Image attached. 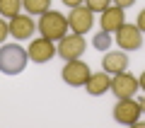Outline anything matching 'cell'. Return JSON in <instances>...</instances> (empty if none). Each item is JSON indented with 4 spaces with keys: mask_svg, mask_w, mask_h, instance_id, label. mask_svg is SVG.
I'll list each match as a JSON object with an SVG mask.
<instances>
[{
    "mask_svg": "<svg viewBox=\"0 0 145 128\" xmlns=\"http://www.w3.org/2000/svg\"><path fill=\"white\" fill-rule=\"evenodd\" d=\"M135 24H138V29H140V31H145V10H140V12H138V22H135Z\"/></svg>",
    "mask_w": 145,
    "mask_h": 128,
    "instance_id": "19",
    "label": "cell"
},
{
    "mask_svg": "<svg viewBox=\"0 0 145 128\" xmlns=\"http://www.w3.org/2000/svg\"><path fill=\"white\" fill-rule=\"evenodd\" d=\"M114 3H116L119 7H131V5L135 3V0H114Z\"/></svg>",
    "mask_w": 145,
    "mask_h": 128,
    "instance_id": "21",
    "label": "cell"
},
{
    "mask_svg": "<svg viewBox=\"0 0 145 128\" xmlns=\"http://www.w3.org/2000/svg\"><path fill=\"white\" fill-rule=\"evenodd\" d=\"M29 53L20 46V44H5L0 46V72L5 75H17L27 68Z\"/></svg>",
    "mask_w": 145,
    "mask_h": 128,
    "instance_id": "1",
    "label": "cell"
},
{
    "mask_svg": "<svg viewBox=\"0 0 145 128\" xmlns=\"http://www.w3.org/2000/svg\"><path fill=\"white\" fill-rule=\"evenodd\" d=\"M138 85H140V89H143V92H145V70L140 72V77H138Z\"/></svg>",
    "mask_w": 145,
    "mask_h": 128,
    "instance_id": "22",
    "label": "cell"
},
{
    "mask_svg": "<svg viewBox=\"0 0 145 128\" xmlns=\"http://www.w3.org/2000/svg\"><path fill=\"white\" fill-rule=\"evenodd\" d=\"M116 44L123 51H138L143 46V31L138 29V24H123L116 31Z\"/></svg>",
    "mask_w": 145,
    "mask_h": 128,
    "instance_id": "9",
    "label": "cell"
},
{
    "mask_svg": "<svg viewBox=\"0 0 145 128\" xmlns=\"http://www.w3.org/2000/svg\"><path fill=\"white\" fill-rule=\"evenodd\" d=\"M22 7L29 15H44L46 10H51V0H22Z\"/></svg>",
    "mask_w": 145,
    "mask_h": 128,
    "instance_id": "14",
    "label": "cell"
},
{
    "mask_svg": "<svg viewBox=\"0 0 145 128\" xmlns=\"http://www.w3.org/2000/svg\"><path fill=\"white\" fill-rule=\"evenodd\" d=\"M58 56L63 58V61H75V58H80L85 53V48H87V44H85L82 34H65L61 41H58Z\"/></svg>",
    "mask_w": 145,
    "mask_h": 128,
    "instance_id": "5",
    "label": "cell"
},
{
    "mask_svg": "<svg viewBox=\"0 0 145 128\" xmlns=\"http://www.w3.org/2000/svg\"><path fill=\"white\" fill-rule=\"evenodd\" d=\"M138 104H140V109H143V111H145V94H143V97L138 99Z\"/></svg>",
    "mask_w": 145,
    "mask_h": 128,
    "instance_id": "23",
    "label": "cell"
},
{
    "mask_svg": "<svg viewBox=\"0 0 145 128\" xmlns=\"http://www.w3.org/2000/svg\"><path fill=\"white\" fill-rule=\"evenodd\" d=\"M140 114H143V109H140V104L135 102L133 97L119 99V102L114 104V121L121 123V126H135L138 118H140Z\"/></svg>",
    "mask_w": 145,
    "mask_h": 128,
    "instance_id": "3",
    "label": "cell"
},
{
    "mask_svg": "<svg viewBox=\"0 0 145 128\" xmlns=\"http://www.w3.org/2000/svg\"><path fill=\"white\" fill-rule=\"evenodd\" d=\"M109 3H111V0H87V7L92 12H104L109 7Z\"/></svg>",
    "mask_w": 145,
    "mask_h": 128,
    "instance_id": "17",
    "label": "cell"
},
{
    "mask_svg": "<svg viewBox=\"0 0 145 128\" xmlns=\"http://www.w3.org/2000/svg\"><path fill=\"white\" fill-rule=\"evenodd\" d=\"M135 89H140L138 85V77L131 75V72H116L111 77V92L116 94V99H126V97H133Z\"/></svg>",
    "mask_w": 145,
    "mask_h": 128,
    "instance_id": "6",
    "label": "cell"
},
{
    "mask_svg": "<svg viewBox=\"0 0 145 128\" xmlns=\"http://www.w3.org/2000/svg\"><path fill=\"white\" fill-rule=\"evenodd\" d=\"M92 46L97 48V51H109V46H111V36H109V31H97V34L92 36Z\"/></svg>",
    "mask_w": 145,
    "mask_h": 128,
    "instance_id": "16",
    "label": "cell"
},
{
    "mask_svg": "<svg viewBox=\"0 0 145 128\" xmlns=\"http://www.w3.org/2000/svg\"><path fill=\"white\" fill-rule=\"evenodd\" d=\"M85 0H63V5H68V7H78V5H82Z\"/></svg>",
    "mask_w": 145,
    "mask_h": 128,
    "instance_id": "20",
    "label": "cell"
},
{
    "mask_svg": "<svg viewBox=\"0 0 145 128\" xmlns=\"http://www.w3.org/2000/svg\"><path fill=\"white\" fill-rule=\"evenodd\" d=\"M36 29L41 31V36H46V39H51V41H61L63 36L68 34L70 24H68V17L63 15V12L46 10V12L41 15V20H39V24H36Z\"/></svg>",
    "mask_w": 145,
    "mask_h": 128,
    "instance_id": "2",
    "label": "cell"
},
{
    "mask_svg": "<svg viewBox=\"0 0 145 128\" xmlns=\"http://www.w3.org/2000/svg\"><path fill=\"white\" fill-rule=\"evenodd\" d=\"M63 82L65 85H70V87H85L89 80V65L87 63H82L80 58H75V61H65V68H63Z\"/></svg>",
    "mask_w": 145,
    "mask_h": 128,
    "instance_id": "4",
    "label": "cell"
},
{
    "mask_svg": "<svg viewBox=\"0 0 145 128\" xmlns=\"http://www.w3.org/2000/svg\"><path fill=\"white\" fill-rule=\"evenodd\" d=\"M34 29H36V24H34V20H31V15L27 12V15H15V17H10V34L15 36L17 41H24V39H29L31 34H34Z\"/></svg>",
    "mask_w": 145,
    "mask_h": 128,
    "instance_id": "10",
    "label": "cell"
},
{
    "mask_svg": "<svg viewBox=\"0 0 145 128\" xmlns=\"http://www.w3.org/2000/svg\"><path fill=\"white\" fill-rule=\"evenodd\" d=\"M22 10V0H0V15L3 17H15Z\"/></svg>",
    "mask_w": 145,
    "mask_h": 128,
    "instance_id": "15",
    "label": "cell"
},
{
    "mask_svg": "<svg viewBox=\"0 0 145 128\" xmlns=\"http://www.w3.org/2000/svg\"><path fill=\"white\" fill-rule=\"evenodd\" d=\"M128 56H126L123 51H109V53H104V58H102V68L109 72V75H116V72H123V70H128Z\"/></svg>",
    "mask_w": 145,
    "mask_h": 128,
    "instance_id": "11",
    "label": "cell"
},
{
    "mask_svg": "<svg viewBox=\"0 0 145 128\" xmlns=\"http://www.w3.org/2000/svg\"><path fill=\"white\" fill-rule=\"evenodd\" d=\"M7 34H10V24H7L5 20H0V44L7 39Z\"/></svg>",
    "mask_w": 145,
    "mask_h": 128,
    "instance_id": "18",
    "label": "cell"
},
{
    "mask_svg": "<svg viewBox=\"0 0 145 128\" xmlns=\"http://www.w3.org/2000/svg\"><path fill=\"white\" fill-rule=\"evenodd\" d=\"M68 24H70V29L75 31V34H85V31H89L92 24H94V12L89 10L87 5L72 7L70 15H68Z\"/></svg>",
    "mask_w": 145,
    "mask_h": 128,
    "instance_id": "7",
    "label": "cell"
},
{
    "mask_svg": "<svg viewBox=\"0 0 145 128\" xmlns=\"http://www.w3.org/2000/svg\"><path fill=\"white\" fill-rule=\"evenodd\" d=\"M27 53H29V61H34V63H48L53 56H58V48L53 46L51 39L41 36V39H34L29 44Z\"/></svg>",
    "mask_w": 145,
    "mask_h": 128,
    "instance_id": "8",
    "label": "cell"
},
{
    "mask_svg": "<svg viewBox=\"0 0 145 128\" xmlns=\"http://www.w3.org/2000/svg\"><path fill=\"white\" fill-rule=\"evenodd\" d=\"M85 87H87V94L99 97V94H104L106 89H111V77H109V72H92Z\"/></svg>",
    "mask_w": 145,
    "mask_h": 128,
    "instance_id": "13",
    "label": "cell"
},
{
    "mask_svg": "<svg viewBox=\"0 0 145 128\" xmlns=\"http://www.w3.org/2000/svg\"><path fill=\"white\" fill-rule=\"evenodd\" d=\"M102 29L104 31H119L121 27L126 24V17H123V7L114 5V7H106V10L102 12Z\"/></svg>",
    "mask_w": 145,
    "mask_h": 128,
    "instance_id": "12",
    "label": "cell"
}]
</instances>
